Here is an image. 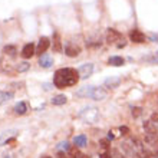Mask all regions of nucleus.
Instances as JSON below:
<instances>
[{
  "instance_id": "nucleus-6",
  "label": "nucleus",
  "mask_w": 158,
  "mask_h": 158,
  "mask_svg": "<svg viewBox=\"0 0 158 158\" xmlns=\"http://www.w3.org/2000/svg\"><path fill=\"white\" fill-rule=\"evenodd\" d=\"M0 71L3 73H12L13 72V63H12V58L9 56H3L0 59Z\"/></svg>"
},
{
  "instance_id": "nucleus-14",
  "label": "nucleus",
  "mask_w": 158,
  "mask_h": 158,
  "mask_svg": "<svg viewBox=\"0 0 158 158\" xmlns=\"http://www.w3.org/2000/svg\"><path fill=\"white\" fill-rule=\"evenodd\" d=\"M144 129H145V134H154V135H158V127L155 122H152V121H145V122H144Z\"/></svg>"
},
{
  "instance_id": "nucleus-11",
  "label": "nucleus",
  "mask_w": 158,
  "mask_h": 158,
  "mask_svg": "<svg viewBox=\"0 0 158 158\" xmlns=\"http://www.w3.org/2000/svg\"><path fill=\"white\" fill-rule=\"evenodd\" d=\"M35 53H36V48H35V45L32 42H30V43H26V45L23 46V49H22V56L25 59L32 58Z\"/></svg>"
},
{
  "instance_id": "nucleus-15",
  "label": "nucleus",
  "mask_w": 158,
  "mask_h": 158,
  "mask_svg": "<svg viewBox=\"0 0 158 158\" xmlns=\"http://www.w3.org/2000/svg\"><path fill=\"white\" fill-rule=\"evenodd\" d=\"M94 91V86H83V88H79L76 91V96H81V98H91V94Z\"/></svg>"
},
{
  "instance_id": "nucleus-30",
  "label": "nucleus",
  "mask_w": 158,
  "mask_h": 158,
  "mask_svg": "<svg viewBox=\"0 0 158 158\" xmlns=\"http://www.w3.org/2000/svg\"><path fill=\"white\" fill-rule=\"evenodd\" d=\"M101 158H112V157H111V152H109V151H105L104 154L101 155Z\"/></svg>"
},
{
  "instance_id": "nucleus-18",
  "label": "nucleus",
  "mask_w": 158,
  "mask_h": 158,
  "mask_svg": "<svg viewBox=\"0 0 158 158\" xmlns=\"http://www.w3.org/2000/svg\"><path fill=\"white\" fill-rule=\"evenodd\" d=\"M73 144H75L78 148H82V147H85L88 144V138L86 135H83V134H81V135H78V137L73 138Z\"/></svg>"
},
{
  "instance_id": "nucleus-33",
  "label": "nucleus",
  "mask_w": 158,
  "mask_h": 158,
  "mask_svg": "<svg viewBox=\"0 0 158 158\" xmlns=\"http://www.w3.org/2000/svg\"><path fill=\"white\" fill-rule=\"evenodd\" d=\"M43 158H52V157H49V155H45V157H43Z\"/></svg>"
},
{
  "instance_id": "nucleus-3",
  "label": "nucleus",
  "mask_w": 158,
  "mask_h": 158,
  "mask_svg": "<svg viewBox=\"0 0 158 158\" xmlns=\"http://www.w3.org/2000/svg\"><path fill=\"white\" fill-rule=\"evenodd\" d=\"M106 42H108L109 45L117 46V48H124L127 45L122 33L115 29H108V32H106Z\"/></svg>"
},
{
  "instance_id": "nucleus-17",
  "label": "nucleus",
  "mask_w": 158,
  "mask_h": 158,
  "mask_svg": "<svg viewBox=\"0 0 158 158\" xmlns=\"http://www.w3.org/2000/svg\"><path fill=\"white\" fill-rule=\"evenodd\" d=\"M13 111H15V114H17V115H25V114L29 111V108H27V104L22 101V102L15 105V109H13Z\"/></svg>"
},
{
  "instance_id": "nucleus-23",
  "label": "nucleus",
  "mask_w": 158,
  "mask_h": 158,
  "mask_svg": "<svg viewBox=\"0 0 158 158\" xmlns=\"http://www.w3.org/2000/svg\"><path fill=\"white\" fill-rule=\"evenodd\" d=\"M81 152H79V150H78V147H71V148H69V151H68V157L69 158H79L81 157Z\"/></svg>"
},
{
  "instance_id": "nucleus-34",
  "label": "nucleus",
  "mask_w": 158,
  "mask_h": 158,
  "mask_svg": "<svg viewBox=\"0 0 158 158\" xmlns=\"http://www.w3.org/2000/svg\"><path fill=\"white\" fill-rule=\"evenodd\" d=\"M157 56H158V52H157Z\"/></svg>"
},
{
  "instance_id": "nucleus-5",
  "label": "nucleus",
  "mask_w": 158,
  "mask_h": 158,
  "mask_svg": "<svg viewBox=\"0 0 158 158\" xmlns=\"http://www.w3.org/2000/svg\"><path fill=\"white\" fill-rule=\"evenodd\" d=\"M49 46H50V39L48 38V36H42V38L39 39L38 46H36V53L40 55V56L45 55V52L49 49Z\"/></svg>"
},
{
  "instance_id": "nucleus-19",
  "label": "nucleus",
  "mask_w": 158,
  "mask_h": 158,
  "mask_svg": "<svg viewBox=\"0 0 158 158\" xmlns=\"http://www.w3.org/2000/svg\"><path fill=\"white\" fill-rule=\"evenodd\" d=\"M3 53H4V56H9V58H15V56H16V53H17L16 46H13V45L4 46V48H3Z\"/></svg>"
},
{
  "instance_id": "nucleus-2",
  "label": "nucleus",
  "mask_w": 158,
  "mask_h": 158,
  "mask_svg": "<svg viewBox=\"0 0 158 158\" xmlns=\"http://www.w3.org/2000/svg\"><path fill=\"white\" fill-rule=\"evenodd\" d=\"M78 117L83 121V122H86V124H95L96 121L99 119V109L95 108V106H85L79 111Z\"/></svg>"
},
{
  "instance_id": "nucleus-10",
  "label": "nucleus",
  "mask_w": 158,
  "mask_h": 158,
  "mask_svg": "<svg viewBox=\"0 0 158 158\" xmlns=\"http://www.w3.org/2000/svg\"><path fill=\"white\" fill-rule=\"evenodd\" d=\"M106 96H108V92L105 91L104 88L94 86V91H92V94H91V99H94V101H104Z\"/></svg>"
},
{
  "instance_id": "nucleus-12",
  "label": "nucleus",
  "mask_w": 158,
  "mask_h": 158,
  "mask_svg": "<svg viewBox=\"0 0 158 158\" xmlns=\"http://www.w3.org/2000/svg\"><path fill=\"white\" fill-rule=\"evenodd\" d=\"M39 65H40L42 68L48 69V68H50L52 65H53V58H52L50 55H48V53L42 55L40 58H39Z\"/></svg>"
},
{
  "instance_id": "nucleus-29",
  "label": "nucleus",
  "mask_w": 158,
  "mask_h": 158,
  "mask_svg": "<svg viewBox=\"0 0 158 158\" xmlns=\"http://www.w3.org/2000/svg\"><path fill=\"white\" fill-rule=\"evenodd\" d=\"M101 147L106 150V148H108V139H102V141H101Z\"/></svg>"
},
{
  "instance_id": "nucleus-22",
  "label": "nucleus",
  "mask_w": 158,
  "mask_h": 158,
  "mask_svg": "<svg viewBox=\"0 0 158 158\" xmlns=\"http://www.w3.org/2000/svg\"><path fill=\"white\" fill-rule=\"evenodd\" d=\"M66 101H68V98L65 95H56V96H53L52 104L53 105H63V104H66Z\"/></svg>"
},
{
  "instance_id": "nucleus-28",
  "label": "nucleus",
  "mask_w": 158,
  "mask_h": 158,
  "mask_svg": "<svg viewBox=\"0 0 158 158\" xmlns=\"http://www.w3.org/2000/svg\"><path fill=\"white\" fill-rule=\"evenodd\" d=\"M119 131H121V132H122V135H127V134L129 132V129L127 128V127H121V128H119Z\"/></svg>"
},
{
  "instance_id": "nucleus-24",
  "label": "nucleus",
  "mask_w": 158,
  "mask_h": 158,
  "mask_svg": "<svg viewBox=\"0 0 158 158\" xmlns=\"http://www.w3.org/2000/svg\"><path fill=\"white\" fill-rule=\"evenodd\" d=\"M29 68H30V63L29 62H20L16 66V71L19 72V73H22V72H26Z\"/></svg>"
},
{
  "instance_id": "nucleus-25",
  "label": "nucleus",
  "mask_w": 158,
  "mask_h": 158,
  "mask_svg": "<svg viewBox=\"0 0 158 158\" xmlns=\"http://www.w3.org/2000/svg\"><path fill=\"white\" fill-rule=\"evenodd\" d=\"M69 148H71V145H69V142H60L59 145H56V150L58 151H62V152H65V151H69Z\"/></svg>"
},
{
  "instance_id": "nucleus-20",
  "label": "nucleus",
  "mask_w": 158,
  "mask_h": 158,
  "mask_svg": "<svg viewBox=\"0 0 158 158\" xmlns=\"http://www.w3.org/2000/svg\"><path fill=\"white\" fill-rule=\"evenodd\" d=\"M108 63L112 65V66H122L124 65V58H121V56H111Z\"/></svg>"
},
{
  "instance_id": "nucleus-4",
  "label": "nucleus",
  "mask_w": 158,
  "mask_h": 158,
  "mask_svg": "<svg viewBox=\"0 0 158 158\" xmlns=\"http://www.w3.org/2000/svg\"><path fill=\"white\" fill-rule=\"evenodd\" d=\"M65 53L69 58H76L81 53V46L75 45L73 42H66L65 43Z\"/></svg>"
},
{
  "instance_id": "nucleus-7",
  "label": "nucleus",
  "mask_w": 158,
  "mask_h": 158,
  "mask_svg": "<svg viewBox=\"0 0 158 158\" xmlns=\"http://www.w3.org/2000/svg\"><path fill=\"white\" fill-rule=\"evenodd\" d=\"M92 72H94V65L92 63H83L82 66H79L78 69V73L81 76V79H86L92 75Z\"/></svg>"
},
{
  "instance_id": "nucleus-31",
  "label": "nucleus",
  "mask_w": 158,
  "mask_h": 158,
  "mask_svg": "<svg viewBox=\"0 0 158 158\" xmlns=\"http://www.w3.org/2000/svg\"><path fill=\"white\" fill-rule=\"evenodd\" d=\"M58 158H69V157H68V154H65V152H62V151H59Z\"/></svg>"
},
{
  "instance_id": "nucleus-9",
  "label": "nucleus",
  "mask_w": 158,
  "mask_h": 158,
  "mask_svg": "<svg viewBox=\"0 0 158 158\" xmlns=\"http://www.w3.org/2000/svg\"><path fill=\"white\" fill-rule=\"evenodd\" d=\"M129 39L134 43H145V35L138 29H132L129 32Z\"/></svg>"
},
{
  "instance_id": "nucleus-21",
  "label": "nucleus",
  "mask_w": 158,
  "mask_h": 158,
  "mask_svg": "<svg viewBox=\"0 0 158 158\" xmlns=\"http://www.w3.org/2000/svg\"><path fill=\"white\" fill-rule=\"evenodd\" d=\"M53 49L56 52H60L62 50V42H60V38H59V33H55L53 35Z\"/></svg>"
},
{
  "instance_id": "nucleus-8",
  "label": "nucleus",
  "mask_w": 158,
  "mask_h": 158,
  "mask_svg": "<svg viewBox=\"0 0 158 158\" xmlns=\"http://www.w3.org/2000/svg\"><path fill=\"white\" fill-rule=\"evenodd\" d=\"M17 129L12 128V129H6L3 132H0V145H4L7 141H10L13 137H16Z\"/></svg>"
},
{
  "instance_id": "nucleus-32",
  "label": "nucleus",
  "mask_w": 158,
  "mask_h": 158,
  "mask_svg": "<svg viewBox=\"0 0 158 158\" xmlns=\"http://www.w3.org/2000/svg\"><path fill=\"white\" fill-rule=\"evenodd\" d=\"M50 86H53V85H50V83H43V88H45V91H50V89H52Z\"/></svg>"
},
{
  "instance_id": "nucleus-1",
  "label": "nucleus",
  "mask_w": 158,
  "mask_h": 158,
  "mask_svg": "<svg viewBox=\"0 0 158 158\" xmlns=\"http://www.w3.org/2000/svg\"><path fill=\"white\" fill-rule=\"evenodd\" d=\"M79 76L78 71L73 69V68H60L55 72L53 76V85L59 89H63V88L68 86H73L79 82Z\"/></svg>"
},
{
  "instance_id": "nucleus-26",
  "label": "nucleus",
  "mask_w": 158,
  "mask_h": 158,
  "mask_svg": "<svg viewBox=\"0 0 158 158\" xmlns=\"http://www.w3.org/2000/svg\"><path fill=\"white\" fill-rule=\"evenodd\" d=\"M112 155H114V158H127V155H125V154H121L119 150H114L112 151Z\"/></svg>"
},
{
  "instance_id": "nucleus-13",
  "label": "nucleus",
  "mask_w": 158,
  "mask_h": 158,
  "mask_svg": "<svg viewBox=\"0 0 158 158\" xmlns=\"http://www.w3.org/2000/svg\"><path fill=\"white\" fill-rule=\"evenodd\" d=\"M119 83H121V79L118 78V76H111V78L108 79H105V88H108V89H115V88L119 86Z\"/></svg>"
},
{
  "instance_id": "nucleus-27",
  "label": "nucleus",
  "mask_w": 158,
  "mask_h": 158,
  "mask_svg": "<svg viewBox=\"0 0 158 158\" xmlns=\"http://www.w3.org/2000/svg\"><path fill=\"white\" fill-rule=\"evenodd\" d=\"M141 114H142V109L141 108H134L132 109V117L134 118H138Z\"/></svg>"
},
{
  "instance_id": "nucleus-16",
  "label": "nucleus",
  "mask_w": 158,
  "mask_h": 158,
  "mask_svg": "<svg viewBox=\"0 0 158 158\" xmlns=\"http://www.w3.org/2000/svg\"><path fill=\"white\" fill-rule=\"evenodd\" d=\"M13 96H15V94L12 91H0V106L9 102L10 99H13Z\"/></svg>"
}]
</instances>
